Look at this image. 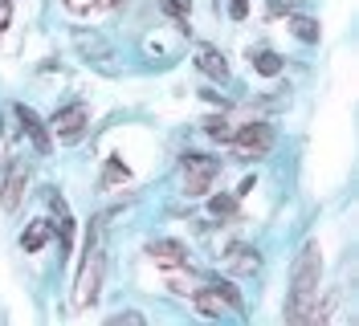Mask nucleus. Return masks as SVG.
I'll use <instances>...</instances> for the list:
<instances>
[{
    "label": "nucleus",
    "instance_id": "2eb2a0df",
    "mask_svg": "<svg viewBox=\"0 0 359 326\" xmlns=\"http://www.w3.org/2000/svg\"><path fill=\"white\" fill-rule=\"evenodd\" d=\"M253 65H257L262 74H278V69H282V57L269 53V49H262V53H253Z\"/></svg>",
    "mask_w": 359,
    "mask_h": 326
},
{
    "label": "nucleus",
    "instance_id": "ddd939ff",
    "mask_svg": "<svg viewBox=\"0 0 359 326\" xmlns=\"http://www.w3.org/2000/svg\"><path fill=\"white\" fill-rule=\"evenodd\" d=\"M204 130H208V139H217V143H224V147H229V135H233L229 118H208V123H204Z\"/></svg>",
    "mask_w": 359,
    "mask_h": 326
},
{
    "label": "nucleus",
    "instance_id": "aec40b11",
    "mask_svg": "<svg viewBox=\"0 0 359 326\" xmlns=\"http://www.w3.org/2000/svg\"><path fill=\"white\" fill-rule=\"evenodd\" d=\"M8 21H13V0H0V37H4Z\"/></svg>",
    "mask_w": 359,
    "mask_h": 326
},
{
    "label": "nucleus",
    "instance_id": "9b49d317",
    "mask_svg": "<svg viewBox=\"0 0 359 326\" xmlns=\"http://www.w3.org/2000/svg\"><path fill=\"white\" fill-rule=\"evenodd\" d=\"M224 261H229L237 273H253V269L262 265V257H257L253 249H241V245H237V249H229V253H224Z\"/></svg>",
    "mask_w": 359,
    "mask_h": 326
},
{
    "label": "nucleus",
    "instance_id": "4468645a",
    "mask_svg": "<svg viewBox=\"0 0 359 326\" xmlns=\"http://www.w3.org/2000/svg\"><path fill=\"white\" fill-rule=\"evenodd\" d=\"M111 4H118V0H66V8H74V13H102Z\"/></svg>",
    "mask_w": 359,
    "mask_h": 326
},
{
    "label": "nucleus",
    "instance_id": "6e6552de",
    "mask_svg": "<svg viewBox=\"0 0 359 326\" xmlns=\"http://www.w3.org/2000/svg\"><path fill=\"white\" fill-rule=\"evenodd\" d=\"M25 184H29V172H25L21 163H13V168H8V175H4V188H0V204H4V212H13V208L21 204Z\"/></svg>",
    "mask_w": 359,
    "mask_h": 326
},
{
    "label": "nucleus",
    "instance_id": "dca6fc26",
    "mask_svg": "<svg viewBox=\"0 0 359 326\" xmlns=\"http://www.w3.org/2000/svg\"><path fill=\"white\" fill-rule=\"evenodd\" d=\"M290 25H294V33H298L302 41H314V37H318V25H314L311 17H290Z\"/></svg>",
    "mask_w": 359,
    "mask_h": 326
},
{
    "label": "nucleus",
    "instance_id": "f3484780",
    "mask_svg": "<svg viewBox=\"0 0 359 326\" xmlns=\"http://www.w3.org/2000/svg\"><path fill=\"white\" fill-rule=\"evenodd\" d=\"M233 208H237V196H217V200H212V217H229V212H233Z\"/></svg>",
    "mask_w": 359,
    "mask_h": 326
},
{
    "label": "nucleus",
    "instance_id": "1a4fd4ad",
    "mask_svg": "<svg viewBox=\"0 0 359 326\" xmlns=\"http://www.w3.org/2000/svg\"><path fill=\"white\" fill-rule=\"evenodd\" d=\"M17 118H21V130L29 135V139H33V147H37L41 155L53 147V143H49V130L41 127V118H37V114H33L29 107H17Z\"/></svg>",
    "mask_w": 359,
    "mask_h": 326
},
{
    "label": "nucleus",
    "instance_id": "39448f33",
    "mask_svg": "<svg viewBox=\"0 0 359 326\" xmlns=\"http://www.w3.org/2000/svg\"><path fill=\"white\" fill-rule=\"evenodd\" d=\"M217 172H221V168H217L208 155H188V159H184V192L188 196H208Z\"/></svg>",
    "mask_w": 359,
    "mask_h": 326
},
{
    "label": "nucleus",
    "instance_id": "0eeeda50",
    "mask_svg": "<svg viewBox=\"0 0 359 326\" xmlns=\"http://www.w3.org/2000/svg\"><path fill=\"white\" fill-rule=\"evenodd\" d=\"M147 257L156 261L159 269H184L188 265V249L180 240H156V245H147Z\"/></svg>",
    "mask_w": 359,
    "mask_h": 326
},
{
    "label": "nucleus",
    "instance_id": "f257e3e1",
    "mask_svg": "<svg viewBox=\"0 0 359 326\" xmlns=\"http://www.w3.org/2000/svg\"><path fill=\"white\" fill-rule=\"evenodd\" d=\"M102 229L94 224L86 237V249H82V269H78V285H74V306L86 310L94 298H98V285H102Z\"/></svg>",
    "mask_w": 359,
    "mask_h": 326
},
{
    "label": "nucleus",
    "instance_id": "9d476101",
    "mask_svg": "<svg viewBox=\"0 0 359 326\" xmlns=\"http://www.w3.org/2000/svg\"><path fill=\"white\" fill-rule=\"evenodd\" d=\"M196 65H201L208 78H217V82L229 78V65H224V57L212 49V45H201V49H196Z\"/></svg>",
    "mask_w": 359,
    "mask_h": 326
},
{
    "label": "nucleus",
    "instance_id": "423d86ee",
    "mask_svg": "<svg viewBox=\"0 0 359 326\" xmlns=\"http://www.w3.org/2000/svg\"><path fill=\"white\" fill-rule=\"evenodd\" d=\"M86 107L82 102H69V107H62L57 114H53V123H49V130L62 139V143H78L82 135H86Z\"/></svg>",
    "mask_w": 359,
    "mask_h": 326
},
{
    "label": "nucleus",
    "instance_id": "412c9836",
    "mask_svg": "<svg viewBox=\"0 0 359 326\" xmlns=\"http://www.w3.org/2000/svg\"><path fill=\"white\" fill-rule=\"evenodd\" d=\"M163 8H168L172 17H184V13H188V0H163Z\"/></svg>",
    "mask_w": 359,
    "mask_h": 326
},
{
    "label": "nucleus",
    "instance_id": "f03ea898",
    "mask_svg": "<svg viewBox=\"0 0 359 326\" xmlns=\"http://www.w3.org/2000/svg\"><path fill=\"white\" fill-rule=\"evenodd\" d=\"M318 298V253L314 245L302 253L298 269H294V282H290V318L294 322H311V306Z\"/></svg>",
    "mask_w": 359,
    "mask_h": 326
},
{
    "label": "nucleus",
    "instance_id": "7ed1b4c3",
    "mask_svg": "<svg viewBox=\"0 0 359 326\" xmlns=\"http://www.w3.org/2000/svg\"><path fill=\"white\" fill-rule=\"evenodd\" d=\"M192 306H196V314H204V318H224V314H237L241 310V298H237V290L229 282H208L204 290L192 294Z\"/></svg>",
    "mask_w": 359,
    "mask_h": 326
},
{
    "label": "nucleus",
    "instance_id": "a211bd4d",
    "mask_svg": "<svg viewBox=\"0 0 359 326\" xmlns=\"http://www.w3.org/2000/svg\"><path fill=\"white\" fill-rule=\"evenodd\" d=\"M114 179H123V159H118V155L107 159V175H102V184H114Z\"/></svg>",
    "mask_w": 359,
    "mask_h": 326
},
{
    "label": "nucleus",
    "instance_id": "6ab92c4d",
    "mask_svg": "<svg viewBox=\"0 0 359 326\" xmlns=\"http://www.w3.org/2000/svg\"><path fill=\"white\" fill-rule=\"evenodd\" d=\"M229 17H233V21H245L249 17V0H229Z\"/></svg>",
    "mask_w": 359,
    "mask_h": 326
},
{
    "label": "nucleus",
    "instance_id": "20e7f679",
    "mask_svg": "<svg viewBox=\"0 0 359 326\" xmlns=\"http://www.w3.org/2000/svg\"><path fill=\"white\" fill-rule=\"evenodd\" d=\"M229 147L237 155H245V159H257V155H266L273 147V130L269 123H249V127H237L229 135Z\"/></svg>",
    "mask_w": 359,
    "mask_h": 326
},
{
    "label": "nucleus",
    "instance_id": "f8f14e48",
    "mask_svg": "<svg viewBox=\"0 0 359 326\" xmlns=\"http://www.w3.org/2000/svg\"><path fill=\"white\" fill-rule=\"evenodd\" d=\"M45 240H49V220H33L29 229L21 233V249H29V253H37Z\"/></svg>",
    "mask_w": 359,
    "mask_h": 326
}]
</instances>
